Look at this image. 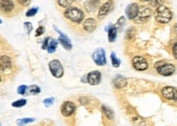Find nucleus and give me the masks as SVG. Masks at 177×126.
<instances>
[{"mask_svg":"<svg viewBox=\"0 0 177 126\" xmlns=\"http://www.w3.org/2000/svg\"><path fill=\"white\" fill-rule=\"evenodd\" d=\"M155 20L161 24H167L171 21L172 18V13L169 8L166 6L161 5L158 7L154 13Z\"/></svg>","mask_w":177,"mask_h":126,"instance_id":"1","label":"nucleus"},{"mask_svg":"<svg viewBox=\"0 0 177 126\" xmlns=\"http://www.w3.org/2000/svg\"><path fill=\"white\" fill-rule=\"evenodd\" d=\"M64 15L68 20L77 24L81 22L84 18L83 12L77 8H68L64 13Z\"/></svg>","mask_w":177,"mask_h":126,"instance_id":"2","label":"nucleus"},{"mask_svg":"<svg viewBox=\"0 0 177 126\" xmlns=\"http://www.w3.org/2000/svg\"><path fill=\"white\" fill-rule=\"evenodd\" d=\"M49 69L51 74L56 78H61L64 74L63 67L58 60H53L51 61L49 63Z\"/></svg>","mask_w":177,"mask_h":126,"instance_id":"3","label":"nucleus"},{"mask_svg":"<svg viewBox=\"0 0 177 126\" xmlns=\"http://www.w3.org/2000/svg\"><path fill=\"white\" fill-rule=\"evenodd\" d=\"M151 17V11L147 7H142L140 8L138 15L135 18V22L136 23H144L149 20V18Z\"/></svg>","mask_w":177,"mask_h":126,"instance_id":"4","label":"nucleus"},{"mask_svg":"<svg viewBox=\"0 0 177 126\" xmlns=\"http://www.w3.org/2000/svg\"><path fill=\"white\" fill-rule=\"evenodd\" d=\"M92 59L96 64L99 66H103L106 63V58H105V51L102 48H99L95 50L92 55Z\"/></svg>","mask_w":177,"mask_h":126,"instance_id":"5","label":"nucleus"},{"mask_svg":"<svg viewBox=\"0 0 177 126\" xmlns=\"http://www.w3.org/2000/svg\"><path fill=\"white\" fill-rule=\"evenodd\" d=\"M132 65L138 71H144L148 68V63L141 56H136L132 60Z\"/></svg>","mask_w":177,"mask_h":126,"instance_id":"6","label":"nucleus"},{"mask_svg":"<svg viewBox=\"0 0 177 126\" xmlns=\"http://www.w3.org/2000/svg\"><path fill=\"white\" fill-rule=\"evenodd\" d=\"M162 94L167 99L177 101V89L172 86H165L162 90Z\"/></svg>","mask_w":177,"mask_h":126,"instance_id":"7","label":"nucleus"},{"mask_svg":"<svg viewBox=\"0 0 177 126\" xmlns=\"http://www.w3.org/2000/svg\"><path fill=\"white\" fill-rule=\"evenodd\" d=\"M139 6L137 3H131L126 8V15L129 20H134L139 12Z\"/></svg>","mask_w":177,"mask_h":126,"instance_id":"8","label":"nucleus"},{"mask_svg":"<svg viewBox=\"0 0 177 126\" xmlns=\"http://www.w3.org/2000/svg\"><path fill=\"white\" fill-rule=\"evenodd\" d=\"M175 70V66L173 64H171V63H165V64L160 66L157 68L158 73L161 75L165 76V77L172 75L174 73Z\"/></svg>","mask_w":177,"mask_h":126,"instance_id":"9","label":"nucleus"},{"mask_svg":"<svg viewBox=\"0 0 177 126\" xmlns=\"http://www.w3.org/2000/svg\"><path fill=\"white\" fill-rule=\"evenodd\" d=\"M75 104L70 102V101H66L62 105H61V113L65 116H70L73 111H75Z\"/></svg>","mask_w":177,"mask_h":126,"instance_id":"10","label":"nucleus"},{"mask_svg":"<svg viewBox=\"0 0 177 126\" xmlns=\"http://www.w3.org/2000/svg\"><path fill=\"white\" fill-rule=\"evenodd\" d=\"M101 74L99 71H92L87 74V82L91 86H96L100 83Z\"/></svg>","mask_w":177,"mask_h":126,"instance_id":"11","label":"nucleus"},{"mask_svg":"<svg viewBox=\"0 0 177 126\" xmlns=\"http://www.w3.org/2000/svg\"><path fill=\"white\" fill-rule=\"evenodd\" d=\"M112 5H113V1L109 0V1H107L106 3H104L103 5L101 6V8L99 9L98 12V18L100 20L103 19L110 12L112 8Z\"/></svg>","mask_w":177,"mask_h":126,"instance_id":"12","label":"nucleus"},{"mask_svg":"<svg viewBox=\"0 0 177 126\" xmlns=\"http://www.w3.org/2000/svg\"><path fill=\"white\" fill-rule=\"evenodd\" d=\"M55 29H56V31H57L59 33H60V37H59V41L61 42V45L63 46L64 48H65L66 50H70L71 48H72V45H71V43H70V40L69 39L68 37L65 35V34H64V33H62L60 30H58L57 29V28H56L55 27Z\"/></svg>","mask_w":177,"mask_h":126,"instance_id":"13","label":"nucleus"},{"mask_svg":"<svg viewBox=\"0 0 177 126\" xmlns=\"http://www.w3.org/2000/svg\"><path fill=\"white\" fill-rule=\"evenodd\" d=\"M100 0H86L84 3V8L87 12H92L99 7Z\"/></svg>","mask_w":177,"mask_h":126,"instance_id":"14","label":"nucleus"},{"mask_svg":"<svg viewBox=\"0 0 177 126\" xmlns=\"http://www.w3.org/2000/svg\"><path fill=\"white\" fill-rule=\"evenodd\" d=\"M0 64H1V70L2 71L10 70L11 68H12L11 59L7 56H1Z\"/></svg>","mask_w":177,"mask_h":126,"instance_id":"15","label":"nucleus"},{"mask_svg":"<svg viewBox=\"0 0 177 126\" xmlns=\"http://www.w3.org/2000/svg\"><path fill=\"white\" fill-rule=\"evenodd\" d=\"M83 29L87 32H88V33H91V32H93L96 28V20L92 19V18H89L87 20H86L84 21L83 25Z\"/></svg>","mask_w":177,"mask_h":126,"instance_id":"16","label":"nucleus"},{"mask_svg":"<svg viewBox=\"0 0 177 126\" xmlns=\"http://www.w3.org/2000/svg\"><path fill=\"white\" fill-rule=\"evenodd\" d=\"M1 10L5 13L11 12L14 8V4L11 0H1Z\"/></svg>","mask_w":177,"mask_h":126,"instance_id":"17","label":"nucleus"},{"mask_svg":"<svg viewBox=\"0 0 177 126\" xmlns=\"http://www.w3.org/2000/svg\"><path fill=\"white\" fill-rule=\"evenodd\" d=\"M114 85L118 89L123 88L126 86V78H124L123 77H122L120 75L116 76V77L114 80Z\"/></svg>","mask_w":177,"mask_h":126,"instance_id":"18","label":"nucleus"},{"mask_svg":"<svg viewBox=\"0 0 177 126\" xmlns=\"http://www.w3.org/2000/svg\"><path fill=\"white\" fill-rule=\"evenodd\" d=\"M117 32H118V29L114 25V26H111L110 28L109 29V31H108V38H109V41L110 43H114L115 39L117 38Z\"/></svg>","mask_w":177,"mask_h":126,"instance_id":"19","label":"nucleus"},{"mask_svg":"<svg viewBox=\"0 0 177 126\" xmlns=\"http://www.w3.org/2000/svg\"><path fill=\"white\" fill-rule=\"evenodd\" d=\"M101 110L103 111V113L106 116V117L109 120H112V119H114V111L112 110L110 107H109L105 106V105H103V106L101 107Z\"/></svg>","mask_w":177,"mask_h":126,"instance_id":"20","label":"nucleus"},{"mask_svg":"<svg viewBox=\"0 0 177 126\" xmlns=\"http://www.w3.org/2000/svg\"><path fill=\"white\" fill-rule=\"evenodd\" d=\"M56 46H57V42H56V40L51 39L50 38L48 46V53H53V52H55V50H56Z\"/></svg>","mask_w":177,"mask_h":126,"instance_id":"21","label":"nucleus"},{"mask_svg":"<svg viewBox=\"0 0 177 126\" xmlns=\"http://www.w3.org/2000/svg\"><path fill=\"white\" fill-rule=\"evenodd\" d=\"M111 60H112V64L114 66V68H119L120 66V63H121V61L118 57L116 56V55L113 52L111 54Z\"/></svg>","mask_w":177,"mask_h":126,"instance_id":"22","label":"nucleus"},{"mask_svg":"<svg viewBox=\"0 0 177 126\" xmlns=\"http://www.w3.org/2000/svg\"><path fill=\"white\" fill-rule=\"evenodd\" d=\"M57 3L62 8H68L73 3V0H56Z\"/></svg>","mask_w":177,"mask_h":126,"instance_id":"23","label":"nucleus"},{"mask_svg":"<svg viewBox=\"0 0 177 126\" xmlns=\"http://www.w3.org/2000/svg\"><path fill=\"white\" fill-rule=\"evenodd\" d=\"M125 23H126L125 17H124V16H121V17L118 20V21H117V24L115 26H116L117 29H118L119 30H122V28H123V26L125 25Z\"/></svg>","mask_w":177,"mask_h":126,"instance_id":"24","label":"nucleus"},{"mask_svg":"<svg viewBox=\"0 0 177 126\" xmlns=\"http://www.w3.org/2000/svg\"><path fill=\"white\" fill-rule=\"evenodd\" d=\"M35 119L34 118H24V119H19L16 121V123H17L18 125H23V124H26L31 123V122H33L34 121Z\"/></svg>","mask_w":177,"mask_h":126,"instance_id":"25","label":"nucleus"},{"mask_svg":"<svg viewBox=\"0 0 177 126\" xmlns=\"http://www.w3.org/2000/svg\"><path fill=\"white\" fill-rule=\"evenodd\" d=\"M25 104H26V100L24 99V98H21V99H19V100L13 102L12 105L14 107H21L25 106Z\"/></svg>","mask_w":177,"mask_h":126,"instance_id":"26","label":"nucleus"},{"mask_svg":"<svg viewBox=\"0 0 177 126\" xmlns=\"http://www.w3.org/2000/svg\"><path fill=\"white\" fill-rule=\"evenodd\" d=\"M135 35H136V31H135L134 28H130L128 30L126 31V39L128 40H132L135 38Z\"/></svg>","mask_w":177,"mask_h":126,"instance_id":"27","label":"nucleus"},{"mask_svg":"<svg viewBox=\"0 0 177 126\" xmlns=\"http://www.w3.org/2000/svg\"><path fill=\"white\" fill-rule=\"evenodd\" d=\"M28 91L30 94H36L40 93L41 90L38 86H36V85H33V86H31L29 87Z\"/></svg>","mask_w":177,"mask_h":126,"instance_id":"28","label":"nucleus"},{"mask_svg":"<svg viewBox=\"0 0 177 126\" xmlns=\"http://www.w3.org/2000/svg\"><path fill=\"white\" fill-rule=\"evenodd\" d=\"M38 12V8H33L30 9V10L26 12V16H34V15H35L36 13Z\"/></svg>","mask_w":177,"mask_h":126,"instance_id":"29","label":"nucleus"},{"mask_svg":"<svg viewBox=\"0 0 177 126\" xmlns=\"http://www.w3.org/2000/svg\"><path fill=\"white\" fill-rule=\"evenodd\" d=\"M26 90H27V86H25V85L20 86L17 88V93L20 94H25Z\"/></svg>","mask_w":177,"mask_h":126,"instance_id":"30","label":"nucleus"},{"mask_svg":"<svg viewBox=\"0 0 177 126\" xmlns=\"http://www.w3.org/2000/svg\"><path fill=\"white\" fill-rule=\"evenodd\" d=\"M149 2H150V4L153 7H159L161 6L162 3V0H149Z\"/></svg>","mask_w":177,"mask_h":126,"instance_id":"31","label":"nucleus"},{"mask_svg":"<svg viewBox=\"0 0 177 126\" xmlns=\"http://www.w3.org/2000/svg\"><path fill=\"white\" fill-rule=\"evenodd\" d=\"M54 103V98H46L45 100L43 101V104L46 107H49L51 105H52Z\"/></svg>","mask_w":177,"mask_h":126,"instance_id":"32","label":"nucleus"},{"mask_svg":"<svg viewBox=\"0 0 177 126\" xmlns=\"http://www.w3.org/2000/svg\"><path fill=\"white\" fill-rule=\"evenodd\" d=\"M24 25H25V27H26V29H27V33L28 34H30L31 32V30H32V28H33V26H32V24L30 22H25V24H24Z\"/></svg>","mask_w":177,"mask_h":126,"instance_id":"33","label":"nucleus"},{"mask_svg":"<svg viewBox=\"0 0 177 126\" xmlns=\"http://www.w3.org/2000/svg\"><path fill=\"white\" fill-rule=\"evenodd\" d=\"M44 33V28L43 27H38L36 30V36H40Z\"/></svg>","mask_w":177,"mask_h":126,"instance_id":"34","label":"nucleus"},{"mask_svg":"<svg viewBox=\"0 0 177 126\" xmlns=\"http://www.w3.org/2000/svg\"><path fill=\"white\" fill-rule=\"evenodd\" d=\"M49 40H50V38H46L45 39H44V42H43V46H42V48H43V50H45V49H48V43H49Z\"/></svg>","mask_w":177,"mask_h":126,"instance_id":"35","label":"nucleus"},{"mask_svg":"<svg viewBox=\"0 0 177 126\" xmlns=\"http://www.w3.org/2000/svg\"><path fill=\"white\" fill-rule=\"evenodd\" d=\"M18 2L21 4V5L25 6H28L30 3V0H18Z\"/></svg>","mask_w":177,"mask_h":126,"instance_id":"36","label":"nucleus"},{"mask_svg":"<svg viewBox=\"0 0 177 126\" xmlns=\"http://www.w3.org/2000/svg\"><path fill=\"white\" fill-rule=\"evenodd\" d=\"M172 53H173V56L177 60V43H175L173 46V49H172Z\"/></svg>","mask_w":177,"mask_h":126,"instance_id":"37","label":"nucleus"},{"mask_svg":"<svg viewBox=\"0 0 177 126\" xmlns=\"http://www.w3.org/2000/svg\"><path fill=\"white\" fill-rule=\"evenodd\" d=\"M174 29H175V32L177 33V24H175V25H174Z\"/></svg>","mask_w":177,"mask_h":126,"instance_id":"38","label":"nucleus"},{"mask_svg":"<svg viewBox=\"0 0 177 126\" xmlns=\"http://www.w3.org/2000/svg\"><path fill=\"white\" fill-rule=\"evenodd\" d=\"M140 1H141V2H146V1H149V0H140Z\"/></svg>","mask_w":177,"mask_h":126,"instance_id":"39","label":"nucleus"}]
</instances>
